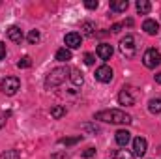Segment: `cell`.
Returning <instances> with one entry per match:
<instances>
[{
    "mask_svg": "<svg viewBox=\"0 0 161 159\" xmlns=\"http://www.w3.org/2000/svg\"><path fill=\"white\" fill-rule=\"evenodd\" d=\"M118 103H120V105H127V107L135 105V103H137V94H135V90H133V88H124L120 94H118Z\"/></svg>",
    "mask_w": 161,
    "mask_h": 159,
    "instance_id": "cell-6",
    "label": "cell"
},
{
    "mask_svg": "<svg viewBox=\"0 0 161 159\" xmlns=\"http://www.w3.org/2000/svg\"><path fill=\"white\" fill-rule=\"evenodd\" d=\"M120 52L125 58H133L137 54V40L133 34H127L125 38L120 40Z\"/></svg>",
    "mask_w": 161,
    "mask_h": 159,
    "instance_id": "cell-3",
    "label": "cell"
},
{
    "mask_svg": "<svg viewBox=\"0 0 161 159\" xmlns=\"http://www.w3.org/2000/svg\"><path fill=\"white\" fill-rule=\"evenodd\" d=\"M19 88H21V80L17 79V77H6V79H2V82H0V90H2V94H6V96L17 94Z\"/></svg>",
    "mask_w": 161,
    "mask_h": 159,
    "instance_id": "cell-5",
    "label": "cell"
},
{
    "mask_svg": "<svg viewBox=\"0 0 161 159\" xmlns=\"http://www.w3.org/2000/svg\"><path fill=\"white\" fill-rule=\"evenodd\" d=\"M32 66V58L30 56H23L19 62H17V68H30Z\"/></svg>",
    "mask_w": 161,
    "mask_h": 159,
    "instance_id": "cell-25",
    "label": "cell"
},
{
    "mask_svg": "<svg viewBox=\"0 0 161 159\" xmlns=\"http://www.w3.org/2000/svg\"><path fill=\"white\" fill-rule=\"evenodd\" d=\"M69 80L75 84V86H82V82H84V79H82V75H80L79 69H69Z\"/></svg>",
    "mask_w": 161,
    "mask_h": 159,
    "instance_id": "cell-18",
    "label": "cell"
},
{
    "mask_svg": "<svg viewBox=\"0 0 161 159\" xmlns=\"http://www.w3.org/2000/svg\"><path fill=\"white\" fill-rule=\"evenodd\" d=\"M122 26H124V25H113V26H111V30H113V32H120Z\"/></svg>",
    "mask_w": 161,
    "mask_h": 159,
    "instance_id": "cell-30",
    "label": "cell"
},
{
    "mask_svg": "<svg viewBox=\"0 0 161 159\" xmlns=\"http://www.w3.org/2000/svg\"><path fill=\"white\" fill-rule=\"evenodd\" d=\"M114 139H116V144L124 148V146H127V144H129V140H131V133H129L127 129H118Z\"/></svg>",
    "mask_w": 161,
    "mask_h": 159,
    "instance_id": "cell-11",
    "label": "cell"
},
{
    "mask_svg": "<svg viewBox=\"0 0 161 159\" xmlns=\"http://www.w3.org/2000/svg\"><path fill=\"white\" fill-rule=\"evenodd\" d=\"M94 154H96V150H94V148H86V150H84V152H82V157H92V156H94Z\"/></svg>",
    "mask_w": 161,
    "mask_h": 159,
    "instance_id": "cell-28",
    "label": "cell"
},
{
    "mask_svg": "<svg viewBox=\"0 0 161 159\" xmlns=\"http://www.w3.org/2000/svg\"><path fill=\"white\" fill-rule=\"evenodd\" d=\"M113 157L114 159H135V156L131 152H127V150H116L113 154Z\"/></svg>",
    "mask_w": 161,
    "mask_h": 159,
    "instance_id": "cell-21",
    "label": "cell"
},
{
    "mask_svg": "<svg viewBox=\"0 0 161 159\" xmlns=\"http://www.w3.org/2000/svg\"><path fill=\"white\" fill-rule=\"evenodd\" d=\"M8 38L13 43H21V41L25 40V34H23V30L19 26H9L8 28Z\"/></svg>",
    "mask_w": 161,
    "mask_h": 159,
    "instance_id": "cell-13",
    "label": "cell"
},
{
    "mask_svg": "<svg viewBox=\"0 0 161 159\" xmlns=\"http://www.w3.org/2000/svg\"><path fill=\"white\" fill-rule=\"evenodd\" d=\"M96 120H99V122H107V123H116V125H127V123L133 122V118H131L127 112L120 111V109L99 111V112H96Z\"/></svg>",
    "mask_w": 161,
    "mask_h": 159,
    "instance_id": "cell-1",
    "label": "cell"
},
{
    "mask_svg": "<svg viewBox=\"0 0 161 159\" xmlns=\"http://www.w3.org/2000/svg\"><path fill=\"white\" fill-rule=\"evenodd\" d=\"M26 40L30 41L32 45H36V43H38V41L41 40V36H40V30H30V32H28V36H26Z\"/></svg>",
    "mask_w": 161,
    "mask_h": 159,
    "instance_id": "cell-23",
    "label": "cell"
},
{
    "mask_svg": "<svg viewBox=\"0 0 161 159\" xmlns=\"http://www.w3.org/2000/svg\"><path fill=\"white\" fill-rule=\"evenodd\" d=\"M113 69L109 68V66H101V68H97L96 69V80H99V82H111L113 80Z\"/></svg>",
    "mask_w": 161,
    "mask_h": 159,
    "instance_id": "cell-7",
    "label": "cell"
},
{
    "mask_svg": "<svg viewBox=\"0 0 161 159\" xmlns=\"http://www.w3.org/2000/svg\"><path fill=\"white\" fill-rule=\"evenodd\" d=\"M80 41H82V36H80L79 32H69V34H66V38H64L66 49H79Z\"/></svg>",
    "mask_w": 161,
    "mask_h": 159,
    "instance_id": "cell-8",
    "label": "cell"
},
{
    "mask_svg": "<svg viewBox=\"0 0 161 159\" xmlns=\"http://www.w3.org/2000/svg\"><path fill=\"white\" fill-rule=\"evenodd\" d=\"M142 30H144L148 36H156V34L159 32V25H158L154 19H146V21L142 23Z\"/></svg>",
    "mask_w": 161,
    "mask_h": 159,
    "instance_id": "cell-12",
    "label": "cell"
},
{
    "mask_svg": "<svg viewBox=\"0 0 161 159\" xmlns=\"http://www.w3.org/2000/svg\"><path fill=\"white\" fill-rule=\"evenodd\" d=\"M146 148H148V142H146V139H142V137H137V139L133 140V156H137V157H142V156L146 154Z\"/></svg>",
    "mask_w": 161,
    "mask_h": 159,
    "instance_id": "cell-9",
    "label": "cell"
},
{
    "mask_svg": "<svg viewBox=\"0 0 161 159\" xmlns=\"http://www.w3.org/2000/svg\"><path fill=\"white\" fill-rule=\"evenodd\" d=\"M2 123H4V118H0V127H2Z\"/></svg>",
    "mask_w": 161,
    "mask_h": 159,
    "instance_id": "cell-32",
    "label": "cell"
},
{
    "mask_svg": "<svg viewBox=\"0 0 161 159\" xmlns=\"http://www.w3.org/2000/svg\"><path fill=\"white\" fill-rule=\"evenodd\" d=\"M109 6H111V9H113V11L122 13V11H125V9L129 8V2H127V0H113Z\"/></svg>",
    "mask_w": 161,
    "mask_h": 159,
    "instance_id": "cell-14",
    "label": "cell"
},
{
    "mask_svg": "<svg viewBox=\"0 0 161 159\" xmlns=\"http://www.w3.org/2000/svg\"><path fill=\"white\" fill-rule=\"evenodd\" d=\"M135 8H137V13H141V15H146V13H150V9H152V4H150L148 0H137Z\"/></svg>",
    "mask_w": 161,
    "mask_h": 159,
    "instance_id": "cell-15",
    "label": "cell"
},
{
    "mask_svg": "<svg viewBox=\"0 0 161 159\" xmlns=\"http://www.w3.org/2000/svg\"><path fill=\"white\" fill-rule=\"evenodd\" d=\"M142 64H144V68H148V69L158 68L161 64V52L156 51V49H148V51L142 54Z\"/></svg>",
    "mask_w": 161,
    "mask_h": 159,
    "instance_id": "cell-4",
    "label": "cell"
},
{
    "mask_svg": "<svg viewBox=\"0 0 161 159\" xmlns=\"http://www.w3.org/2000/svg\"><path fill=\"white\" fill-rule=\"evenodd\" d=\"M51 116L53 118H62V116H66V107H62V105H56V107H53L51 109Z\"/></svg>",
    "mask_w": 161,
    "mask_h": 159,
    "instance_id": "cell-20",
    "label": "cell"
},
{
    "mask_svg": "<svg viewBox=\"0 0 161 159\" xmlns=\"http://www.w3.org/2000/svg\"><path fill=\"white\" fill-rule=\"evenodd\" d=\"M148 111H150L152 114H161V96L148 101Z\"/></svg>",
    "mask_w": 161,
    "mask_h": 159,
    "instance_id": "cell-17",
    "label": "cell"
},
{
    "mask_svg": "<svg viewBox=\"0 0 161 159\" xmlns=\"http://www.w3.org/2000/svg\"><path fill=\"white\" fill-rule=\"evenodd\" d=\"M80 30H82V34H84V36H94L96 25H94V23H90V21H84V23L80 25Z\"/></svg>",
    "mask_w": 161,
    "mask_h": 159,
    "instance_id": "cell-19",
    "label": "cell"
},
{
    "mask_svg": "<svg viewBox=\"0 0 161 159\" xmlns=\"http://www.w3.org/2000/svg\"><path fill=\"white\" fill-rule=\"evenodd\" d=\"M54 58H56L58 62H69V60H71V51H69V49H66V47H62V49H58V51H56Z\"/></svg>",
    "mask_w": 161,
    "mask_h": 159,
    "instance_id": "cell-16",
    "label": "cell"
},
{
    "mask_svg": "<svg viewBox=\"0 0 161 159\" xmlns=\"http://www.w3.org/2000/svg\"><path fill=\"white\" fill-rule=\"evenodd\" d=\"M0 159H21V154L17 150H6L4 154H0Z\"/></svg>",
    "mask_w": 161,
    "mask_h": 159,
    "instance_id": "cell-22",
    "label": "cell"
},
{
    "mask_svg": "<svg viewBox=\"0 0 161 159\" xmlns=\"http://www.w3.org/2000/svg\"><path fill=\"white\" fill-rule=\"evenodd\" d=\"M79 140H82V135H77V137H73V139H60V144L71 146V144H77Z\"/></svg>",
    "mask_w": 161,
    "mask_h": 159,
    "instance_id": "cell-24",
    "label": "cell"
},
{
    "mask_svg": "<svg viewBox=\"0 0 161 159\" xmlns=\"http://www.w3.org/2000/svg\"><path fill=\"white\" fill-rule=\"evenodd\" d=\"M66 79H69V69L68 68H54V69H51V73L45 79V88L47 90L56 88V86H60Z\"/></svg>",
    "mask_w": 161,
    "mask_h": 159,
    "instance_id": "cell-2",
    "label": "cell"
},
{
    "mask_svg": "<svg viewBox=\"0 0 161 159\" xmlns=\"http://www.w3.org/2000/svg\"><path fill=\"white\" fill-rule=\"evenodd\" d=\"M94 62H96V56H94L92 52H86V54H84V64H86V66H92Z\"/></svg>",
    "mask_w": 161,
    "mask_h": 159,
    "instance_id": "cell-26",
    "label": "cell"
},
{
    "mask_svg": "<svg viewBox=\"0 0 161 159\" xmlns=\"http://www.w3.org/2000/svg\"><path fill=\"white\" fill-rule=\"evenodd\" d=\"M156 82H158V84H161V71L156 75Z\"/></svg>",
    "mask_w": 161,
    "mask_h": 159,
    "instance_id": "cell-31",
    "label": "cell"
},
{
    "mask_svg": "<svg viewBox=\"0 0 161 159\" xmlns=\"http://www.w3.org/2000/svg\"><path fill=\"white\" fill-rule=\"evenodd\" d=\"M113 45L111 43H101V45H97V49H96V54L101 58V60H111V56H113Z\"/></svg>",
    "mask_w": 161,
    "mask_h": 159,
    "instance_id": "cell-10",
    "label": "cell"
},
{
    "mask_svg": "<svg viewBox=\"0 0 161 159\" xmlns=\"http://www.w3.org/2000/svg\"><path fill=\"white\" fill-rule=\"evenodd\" d=\"M4 56H6V45H4V43L0 41V60H2Z\"/></svg>",
    "mask_w": 161,
    "mask_h": 159,
    "instance_id": "cell-29",
    "label": "cell"
},
{
    "mask_svg": "<svg viewBox=\"0 0 161 159\" xmlns=\"http://www.w3.org/2000/svg\"><path fill=\"white\" fill-rule=\"evenodd\" d=\"M84 6H86L88 9H96V8L99 6V2H97V0H86V2H84Z\"/></svg>",
    "mask_w": 161,
    "mask_h": 159,
    "instance_id": "cell-27",
    "label": "cell"
}]
</instances>
